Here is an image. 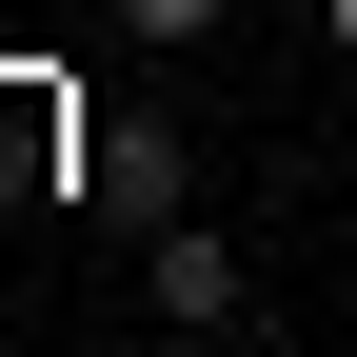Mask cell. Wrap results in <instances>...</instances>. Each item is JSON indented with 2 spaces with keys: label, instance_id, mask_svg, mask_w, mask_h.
Segmentation results:
<instances>
[{
  "label": "cell",
  "instance_id": "1",
  "mask_svg": "<svg viewBox=\"0 0 357 357\" xmlns=\"http://www.w3.org/2000/svg\"><path fill=\"white\" fill-rule=\"evenodd\" d=\"M139 298H159V337H218V318H238V238H218V218H159V238H139Z\"/></svg>",
  "mask_w": 357,
  "mask_h": 357
},
{
  "label": "cell",
  "instance_id": "2",
  "mask_svg": "<svg viewBox=\"0 0 357 357\" xmlns=\"http://www.w3.org/2000/svg\"><path fill=\"white\" fill-rule=\"evenodd\" d=\"M100 199L139 218V238H159V218H199V139H178V119H159V139L119 119V139H100Z\"/></svg>",
  "mask_w": 357,
  "mask_h": 357
},
{
  "label": "cell",
  "instance_id": "3",
  "mask_svg": "<svg viewBox=\"0 0 357 357\" xmlns=\"http://www.w3.org/2000/svg\"><path fill=\"white\" fill-rule=\"evenodd\" d=\"M100 20H119V40H139V60H199V40H218V20H238V0H100Z\"/></svg>",
  "mask_w": 357,
  "mask_h": 357
},
{
  "label": "cell",
  "instance_id": "4",
  "mask_svg": "<svg viewBox=\"0 0 357 357\" xmlns=\"http://www.w3.org/2000/svg\"><path fill=\"white\" fill-rule=\"evenodd\" d=\"M178 357H258V337H238V318H218V337H178Z\"/></svg>",
  "mask_w": 357,
  "mask_h": 357
},
{
  "label": "cell",
  "instance_id": "5",
  "mask_svg": "<svg viewBox=\"0 0 357 357\" xmlns=\"http://www.w3.org/2000/svg\"><path fill=\"white\" fill-rule=\"evenodd\" d=\"M318 20H337V40H357V0H318Z\"/></svg>",
  "mask_w": 357,
  "mask_h": 357
}]
</instances>
